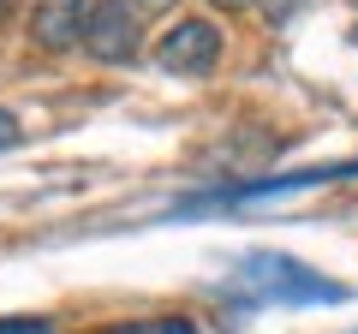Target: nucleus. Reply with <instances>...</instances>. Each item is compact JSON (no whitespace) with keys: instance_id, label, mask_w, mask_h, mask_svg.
I'll return each instance as SVG.
<instances>
[{"instance_id":"f257e3e1","label":"nucleus","mask_w":358,"mask_h":334,"mask_svg":"<svg viewBox=\"0 0 358 334\" xmlns=\"http://www.w3.org/2000/svg\"><path fill=\"white\" fill-rule=\"evenodd\" d=\"M233 281L245 286L251 298H263V305H346L352 298V286L329 281V275H317L310 263L287 257V251H245L239 263H233Z\"/></svg>"},{"instance_id":"f03ea898","label":"nucleus","mask_w":358,"mask_h":334,"mask_svg":"<svg viewBox=\"0 0 358 334\" xmlns=\"http://www.w3.org/2000/svg\"><path fill=\"white\" fill-rule=\"evenodd\" d=\"M341 180H358V155H352V161H322V167H299V173H275V180H251V185H227V191L185 197L173 215H227V209H239V203H263V197L310 191V185H341Z\"/></svg>"},{"instance_id":"7ed1b4c3","label":"nucleus","mask_w":358,"mask_h":334,"mask_svg":"<svg viewBox=\"0 0 358 334\" xmlns=\"http://www.w3.org/2000/svg\"><path fill=\"white\" fill-rule=\"evenodd\" d=\"M150 60L162 66V72H173V78H209L221 66V30H215V18H179V24H167L162 36H155Z\"/></svg>"},{"instance_id":"20e7f679","label":"nucleus","mask_w":358,"mask_h":334,"mask_svg":"<svg viewBox=\"0 0 358 334\" xmlns=\"http://www.w3.org/2000/svg\"><path fill=\"white\" fill-rule=\"evenodd\" d=\"M138 48H143V18L126 0H96L90 30H84V54L96 66H126V60H138Z\"/></svg>"},{"instance_id":"39448f33","label":"nucleus","mask_w":358,"mask_h":334,"mask_svg":"<svg viewBox=\"0 0 358 334\" xmlns=\"http://www.w3.org/2000/svg\"><path fill=\"white\" fill-rule=\"evenodd\" d=\"M90 13H96V0H30V13H24V36H30V48H42V54L84 48Z\"/></svg>"},{"instance_id":"423d86ee","label":"nucleus","mask_w":358,"mask_h":334,"mask_svg":"<svg viewBox=\"0 0 358 334\" xmlns=\"http://www.w3.org/2000/svg\"><path fill=\"white\" fill-rule=\"evenodd\" d=\"M0 334H54L48 317H0Z\"/></svg>"},{"instance_id":"0eeeda50","label":"nucleus","mask_w":358,"mask_h":334,"mask_svg":"<svg viewBox=\"0 0 358 334\" xmlns=\"http://www.w3.org/2000/svg\"><path fill=\"white\" fill-rule=\"evenodd\" d=\"M18 138H24V119H18L13 108H0V150H13Z\"/></svg>"},{"instance_id":"6e6552de","label":"nucleus","mask_w":358,"mask_h":334,"mask_svg":"<svg viewBox=\"0 0 358 334\" xmlns=\"http://www.w3.org/2000/svg\"><path fill=\"white\" fill-rule=\"evenodd\" d=\"M155 334H203V328H197L192 317H162V322H155Z\"/></svg>"},{"instance_id":"1a4fd4ad","label":"nucleus","mask_w":358,"mask_h":334,"mask_svg":"<svg viewBox=\"0 0 358 334\" xmlns=\"http://www.w3.org/2000/svg\"><path fill=\"white\" fill-rule=\"evenodd\" d=\"M96 334H155V322H120V328H96Z\"/></svg>"},{"instance_id":"9d476101","label":"nucleus","mask_w":358,"mask_h":334,"mask_svg":"<svg viewBox=\"0 0 358 334\" xmlns=\"http://www.w3.org/2000/svg\"><path fill=\"white\" fill-rule=\"evenodd\" d=\"M126 6H131V13L143 18V13H167V6H173V0H126Z\"/></svg>"},{"instance_id":"9b49d317","label":"nucleus","mask_w":358,"mask_h":334,"mask_svg":"<svg viewBox=\"0 0 358 334\" xmlns=\"http://www.w3.org/2000/svg\"><path fill=\"white\" fill-rule=\"evenodd\" d=\"M221 13H245V6H263V0H215Z\"/></svg>"},{"instance_id":"f8f14e48","label":"nucleus","mask_w":358,"mask_h":334,"mask_svg":"<svg viewBox=\"0 0 358 334\" xmlns=\"http://www.w3.org/2000/svg\"><path fill=\"white\" fill-rule=\"evenodd\" d=\"M6 13H13V0H0V18H6Z\"/></svg>"}]
</instances>
